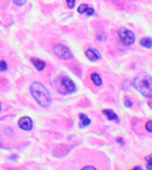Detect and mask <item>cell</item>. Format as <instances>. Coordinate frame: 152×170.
<instances>
[{"label": "cell", "instance_id": "18", "mask_svg": "<svg viewBox=\"0 0 152 170\" xmlns=\"http://www.w3.org/2000/svg\"><path fill=\"white\" fill-rule=\"evenodd\" d=\"M26 1H27V0H13V2H15L16 5H18V6L24 5V4H26Z\"/></svg>", "mask_w": 152, "mask_h": 170}, {"label": "cell", "instance_id": "8", "mask_svg": "<svg viewBox=\"0 0 152 170\" xmlns=\"http://www.w3.org/2000/svg\"><path fill=\"white\" fill-rule=\"evenodd\" d=\"M78 12H79V13H85V15H88V16H91V15L95 13L94 9L89 7L87 4H82V5L78 7Z\"/></svg>", "mask_w": 152, "mask_h": 170}, {"label": "cell", "instance_id": "6", "mask_svg": "<svg viewBox=\"0 0 152 170\" xmlns=\"http://www.w3.org/2000/svg\"><path fill=\"white\" fill-rule=\"evenodd\" d=\"M18 126L22 129V130H26V131H29L32 130L33 128V122L29 117H22L19 120H18Z\"/></svg>", "mask_w": 152, "mask_h": 170}, {"label": "cell", "instance_id": "3", "mask_svg": "<svg viewBox=\"0 0 152 170\" xmlns=\"http://www.w3.org/2000/svg\"><path fill=\"white\" fill-rule=\"evenodd\" d=\"M118 38H119V40H121L124 45H130V44H133V43L135 41V35H134V33H133L132 30L124 28V27L119 28V30H118Z\"/></svg>", "mask_w": 152, "mask_h": 170}, {"label": "cell", "instance_id": "22", "mask_svg": "<svg viewBox=\"0 0 152 170\" xmlns=\"http://www.w3.org/2000/svg\"><path fill=\"white\" fill-rule=\"evenodd\" d=\"M134 170H141V167H135Z\"/></svg>", "mask_w": 152, "mask_h": 170}, {"label": "cell", "instance_id": "2", "mask_svg": "<svg viewBox=\"0 0 152 170\" xmlns=\"http://www.w3.org/2000/svg\"><path fill=\"white\" fill-rule=\"evenodd\" d=\"M133 84L139 90V92L143 94L145 97H151L152 96V79L149 74L140 73L139 76H136L134 78Z\"/></svg>", "mask_w": 152, "mask_h": 170}, {"label": "cell", "instance_id": "9", "mask_svg": "<svg viewBox=\"0 0 152 170\" xmlns=\"http://www.w3.org/2000/svg\"><path fill=\"white\" fill-rule=\"evenodd\" d=\"M30 62L33 63V66L38 69V71H43L45 68V62L41 61L40 58H37V57H32L30 58Z\"/></svg>", "mask_w": 152, "mask_h": 170}, {"label": "cell", "instance_id": "10", "mask_svg": "<svg viewBox=\"0 0 152 170\" xmlns=\"http://www.w3.org/2000/svg\"><path fill=\"white\" fill-rule=\"evenodd\" d=\"M102 113L108 118V120H115V122H119V119H118V117H117V114L113 112V111H111V109H104L102 111Z\"/></svg>", "mask_w": 152, "mask_h": 170}, {"label": "cell", "instance_id": "13", "mask_svg": "<svg viewBox=\"0 0 152 170\" xmlns=\"http://www.w3.org/2000/svg\"><path fill=\"white\" fill-rule=\"evenodd\" d=\"M90 78H91V80H93V83L95 85H97V86H100V85L102 84V79L100 78V76L97 74V73H91V76H90Z\"/></svg>", "mask_w": 152, "mask_h": 170}, {"label": "cell", "instance_id": "14", "mask_svg": "<svg viewBox=\"0 0 152 170\" xmlns=\"http://www.w3.org/2000/svg\"><path fill=\"white\" fill-rule=\"evenodd\" d=\"M6 69H7V63H6V61L1 60L0 61V72H5Z\"/></svg>", "mask_w": 152, "mask_h": 170}, {"label": "cell", "instance_id": "7", "mask_svg": "<svg viewBox=\"0 0 152 170\" xmlns=\"http://www.w3.org/2000/svg\"><path fill=\"white\" fill-rule=\"evenodd\" d=\"M85 56H87L90 61H94V62L101 58V54H100L97 50H95V49H88V50L85 51Z\"/></svg>", "mask_w": 152, "mask_h": 170}, {"label": "cell", "instance_id": "23", "mask_svg": "<svg viewBox=\"0 0 152 170\" xmlns=\"http://www.w3.org/2000/svg\"><path fill=\"white\" fill-rule=\"evenodd\" d=\"M0 111H1V106H0Z\"/></svg>", "mask_w": 152, "mask_h": 170}, {"label": "cell", "instance_id": "16", "mask_svg": "<svg viewBox=\"0 0 152 170\" xmlns=\"http://www.w3.org/2000/svg\"><path fill=\"white\" fill-rule=\"evenodd\" d=\"M145 126H146V130H147L149 133H151V131H152V122H151V120H147Z\"/></svg>", "mask_w": 152, "mask_h": 170}, {"label": "cell", "instance_id": "20", "mask_svg": "<svg viewBox=\"0 0 152 170\" xmlns=\"http://www.w3.org/2000/svg\"><path fill=\"white\" fill-rule=\"evenodd\" d=\"M83 169H85V170H94V169H95V167H91V165H88V167H83Z\"/></svg>", "mask_w": 152, "mask_h": 170}, {"label": "cell", "instance_id": "12", "mask_svg": "<svg viewBox=\"0 0 152 170\" xmlns=\"http://www.w3.org/2000/svg\"><path fill=\"white\" fill-rule=\"evenodd\" d=\"M140 45L144 46V48H146V49H151L152 48L151 38H143V39L140 40Z\"/></svg>", "mask_w": 152, "mask_h": 170}, {"label": "cell", "instance_id": "15", "mask_svg": "<svg viewBox=\"0 0 152 170\" xmlns=\"http://www.w3.org/2000/svg\"><path fill=\"white\" fill-rule=\"evenodd\" d=\"M124 104H125V107H132L133 106V102L130 101V98L128 96L124 97Z\"/></svg>", "mask_w": 152, "mask_h": 170}, {"label": "cell", "instance_id": "17", "mask_svg": "<svg viewBox=\"0 0 152 170\" xmlns=\"http://www.w3.org/2000/svg\"><path fill=\"white\" fill-rule=\"evenodd\" d=\"M66 4H67V6H68L69 9H72V7H74L76 0H66Z\"/></svg>", "mask_w": 152, "mask_h": 170}, {"label": "cell", "instance_id": "21", "mask_svg": "<svg viewBox=\"0 0 152 170\" xmlns=\"http://www.w3.org/2000/svg\"><path fill=\"white\" fill-rule=\"evenodd\" d=\"M147 169H149V170H151V169H152L151 162H150V163H147Z\"/></svg>", "mask_w": 152, "mask_h": 170}, {"label": "cell", "instance_id": "1", "mask_svg": "<svg viewBox=\"0 0 152 170\" xmlns=\"http://www.w3.org/2000/svg\"><path fill=\"white\" fill-rule=\"evenodd\" d=\"M30 94L37 103L41 107H48L50 103V94L48 89L40 83H33L30 85Z\"/></svg>", "mask_w": 152, "mask_h": 170}, {"label": "cell", "instance_id": "5", "mask_svg": "<svg viewBox=\"0 0 152 170\" xmlns=\"http://www.w3.org/2000/svg\"><path fill=\"white\" fill-rule=\"evenodd\" d=\"M60 84H61V86H57V89L61 92H73L76 90L74 83L68 77H66V76L60 77Z\"/></svg>", "mask_w": 152, "mask_h": 170}, {"label": "cell", "instance_id": "4", "mask_svg": "<svg viewBox=\"0 0 152 170\" xmlns=\"http://www.w3.org/2000/svg\"><path fill=\"white\" fill-rule=\"evenodd\" d=\"M54 52H55L56 56H58L62 60H71L73 57V55L69 51V49L67 46H65L63 44H56L54 46Z\"/></svg>", "mask_w": 152, "mask_h": 170}, {"label": "cell", "instance_id": "19", "mask_svg": "<svg viewBox=\"0 0 152 170\" xmlns=\"http://www.w3.org/2000/svg\"><path fill=\"white\" fill-rule=\"evenodd\" d=\"M97 39H99V40H105V39H106V37H105V35H102V34H101V32H99V33H97Z\"/></svg>", "mask_w": 152, "mask_h": 170}, {"label": "cell", "instance_id": "11", "mask_svg": "<svg viewBox=\"0 0 152 170\" xmlns=\"http://www.w3.org/2000/svg\"><path fill=\"white\" fill-rule=\"evenodd\" d=\"M79 119H80V126H82V128H83V126H88V125L91 123V120H90L85 114H83V113L79 114Z\"/></svg>", "mask_w": 152, "mask_h": 170}]
</instances>
